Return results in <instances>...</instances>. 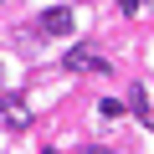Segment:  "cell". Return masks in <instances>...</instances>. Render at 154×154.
<instances>
[{
	"instance_id": "obj_4",
	"label": "cell",
	"mask_w": 154,
	"mask_h": 154,
	"mask_svg": "<svg viewBox=\"0 0 154 154\" xmlns=\"http://www.w3.org/2000/svg\"><path fill=\"white\" fill-rule=\"evenodd\" d=\"M82 154H113V149H103V144H82Z\"/></svg>"
},
{
	"instance_id": "obj_3",
	"label": "cell",
	"mask_w": 154,
	"mask_h": 154,
	"mask_svg": "<svg viewBox=\"0 0 154 154\" xmlns=\"http://www.w3.org/2000/svg\"><path fill=\"white\" fill-rule=\"evenodd\" d=\"M5 118H11V123H26V108H21V98H5Z\"/></svg>"
},
{
	"instance_id": "obj_2",
	"label": "cell",
	"mask_w": 154,
	"mask_h": 154,
	"mask_svg": "<svg viewBox=\"0 0 154 154\" xmlns=\"http://www.w3.org/2000/svg\"><path fill=\"white\" fill-rule=\"evenodd\" d=\"M67 67H77V72H98V67H103V57H98V51H88V46H77V51H67Z\"/></svg>"
},
{
	"instance_id": "obj_1",
	"label": "cell",
	"mask_w": 154,
	"mask_h": 154,
	"mask_svg": "<svg viewBox=\"0 0 154 154\" xmlns=\"http://www.w3.org/2000/svg\"><path fill=\"white\" fill-rule=\"evenodd\" d=\"M72 26H77V16H72L67 5H51V11L41 16V31H51V36H67Z\"/></svg>"
}]
</instances>
